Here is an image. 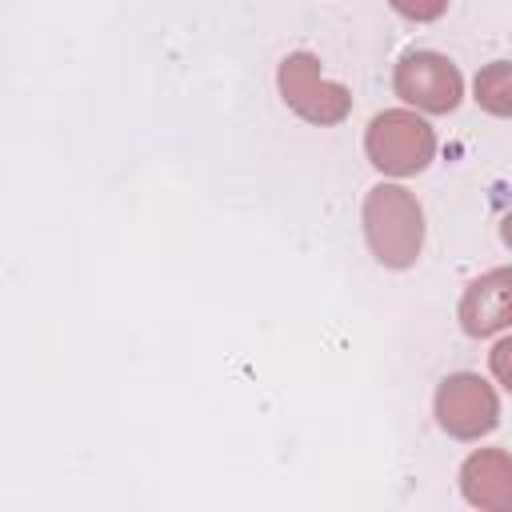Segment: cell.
<instances>
[{
  "instance_id": "6da1fadb",
  "label": "cell",
  "mask_w": 512,
  "mask_h": 512,
  "mask_svg": "<svg viewBox=\"0 0 512 512\" xmlns=\"http://www.w3.org/2000/svg\"><path fill=\"white\" fill-rule=\"evenodd\" d=\"M364 240L384 268H412L424 248V208L400 184H376L364 196Z\"/></svg>"
},
{
  "instance_id": "7a4b0ae2",
  "label": "cell",
  "mask_w": 512,
  "mask_h": 512,
  "mask_svg": "<svg viewBox=\"0 0 512 512\" xmlns=\"http://www.w3.org/2000/svg\"><path fill=\"white\" fill-rule=\"evenodd\" d=\"M364 152L384 176H416L436 156V132L408 108H384L364 132Z\"/></svg>"
},
{
  "instance_id": "3957f363",
  "label": "cell",
  "mask_w": 512,
  "mask_h": 512,
  "mask_svg": "<svg viewBox=\"0 0 512 512\" xmlns=\"http://www.w3.org/2000/svg\"><path fill=\"white\" fill-rule=\"evenodd\" d=\"M276 84H280L284 104H288L300 120H308V124L328 128V124H340V120L352 112L348 88L336 84V80H324L320 60H316L312 52H292V56H284L280 68H276Z\"/></svg>"
},
{
  "instance_id": "277c9868",
  "label": "cell",
  "mask_w": 512,
  "mask_h": 512,
  "mask_svg": "<svg viewBox=\"0 0 512 512\" xmlns=\"http://www.w3.org/2000/svg\"><path fill=\"white\" fill-rule=\"evenodd\" d=\"M436 424L456 440H480L500 424L496 388L476 372H452L436 388Z\"/></svg>"
},
{
  "instance_id": "5b68a950",
  "label": "cell",
  "mask_w": 512,
  "mask_h": 512,
  "mask_svg": "<svg viewBox=\"0 0 512 512\" xmlns=\"http://www.w3.org/2000/svg\"><path fill=\"white\" fill-rule=\"evenodd\" d=\"M392 88L404 104H412L420 112H452L464 96V76L448 56L416 48V52L400 56Z\"/></svg>"
},
{
  "instance_id": "8992f818",
  "label": "cell",
  "mask_w": 512,
  "mask_h": 512,
  "mask_svg": "<svg viewBox=\"0 0 512 512\" xmlns=\"http://www.w3.org/2000/svg\"><path fill=\"white\" fill-rule=\"evenodd\" d=\"M460 328L476 340L512 328V264L476 276L460 296Z\"/></svg>"
},
{
  "instance_id": "52a82bcc",
  "label": "cell",
  "mask_w": 512,
  "mask_h": 512,
  "mask_svg": "<svg viewBox=\"0 0 512 512\" xmlns=\"http://www.w3.org/2000/svg\"><path fill=\"white\" fill-rule=\"evenodd\" d=\"M460 492L472 508L512 512V456L504 448H480L460 464Z\"/></svg>"
},
{
  "instance_id": "ba28073f",
  "label": "cell",
  "mask_w": 512,
  "mask_h": 512,
  "mask_svg": "<svg viewBox=\"0 0 512 512\" xmlns=\"http://www.w3.org/2000/svg\"><path fill=\"white\" fill-rule=\"evenodd\" d=\"M472 100L488 116H512V60L484 64L472 80Z\"/></svg>"
},
{
  "instance_id": "9c48e42d",
  "label": "cell",
  "mask_w": 512,
  "mask_h": 512,
  "mask_svg": "<svg viewBox=\"0 0 512 512\" xmlns=\"http://www.w3.org/2000/svg\"><path fill=\"white\" fill-rule=\"evenodd\" d=\"M400 16L416 20V24H428V20H440L448 12V0H388Z\"/></svg>"
},
{
  "instance_id": "30bf717a",
  "label": "cell",
  "mask_w": 512,
  "mask_h": 512,
  "mask_svg": "<svg viewBox=\"0 0 512 512\" xmlns=\"http://www.w3.org/2000/svg\"><path fill=\"white\" fill-rule=\"evenodd\" d=\"M488 364H492V376L512 392V336H508V340H500V344L492 348Z\"/></svg>"
},
{
  "instance_id": "8fae6325",
  "label": "cell",
  "mask_w": 512,
  "mask_h": 512,
  "mask_svg": "<svg viewBox=\"0 0 512 512\" xmlns=\"http://www.w3.org/2000/svg\"><path fill=\"white\" fill-rule=\"evenodd\" d=\"M500 240H504V244L512 248V212H508V216L500 220Z\"/></svg>"
}]
</instances>
